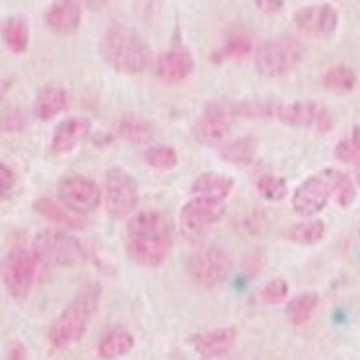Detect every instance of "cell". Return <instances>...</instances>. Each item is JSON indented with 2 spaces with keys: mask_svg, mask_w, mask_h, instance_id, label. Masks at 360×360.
Here are the masks:
<instances>
[{
  "mask_svg": "<svg viewBox=\"0 0 360 360\" xmlns=\"http://www.w3.org/2000/svg\"><path fill=\"white\" fill-rule=\"evenodd\" d=\"M103 201L111 218H127L139 205V185L125 169L113 168L105 174Z\"/></svg>",
  "mask_w": 360,
  "mask_h": 360,
  "instance_id": "obj_7",
  "label": "cell"
},
{
  "mask_svg": "<svg viewBox=\"0 0 360 360\" xmlns=\"http://www.w3.org/2000/svg\"><path fill=\"white\" fill-rule=\"evenodd\" d=\"M326 234V226L321 220H306V222H298L294 224L286 236L288 240L294 243H304V245H314L318 243Z\"/></svg>",
  "mask_w": 360,
  "mask_h": 360,
  "instance_id": "obj_28",
  "label": "cell"
},
{
  "mask_svg": "<svg viewBox=\"0 0 360 360\" xmlns=\"http://www.w3.org/2000/svg\"><path fill=\"white\" fill-rule=\"evenodd\" d=\"M80 2H82L84 6H88L90 10H100L108 4L109 0H80Z\"/></svg>",
  "mask_w": 360,
  "mask_h": 360,
  "instance_id": "obj_39",
  "label": "cell"
},
{
  "mask_svg": "<svg viewBox=\"0 0 360 360\" xmlns=\"http://www.w3.org/2000/svg\"><path fill=\"white\" fill-rule=\"evenodd\" d=\"M351 141H352V144H354V146H356V148L360 150V125H356L354 129H352Z\"/></svg>",
  "mask_w": 360,
  "mask_h": 360,
  "instance_id": "obj_40",
  "label": "cell"
},
{
  "mask_svg": "<svg viewBox=\"0 0 360 360\" xmlns=\"http://www.w3.org/2000/svg\"><path fill=\"white\" fill-rule=\"evenodd\" d=\"M238 105L228 100L210 101L207 108L202 109L201 117L193 127V136L201 144H217L220 143L228 131L234 125V119L238 117Z\"/></svg>",
  "mask_w": 360,
  "mask_h": 360,
  "instance_id": "obj_8",
  "label": "cell"
},
{
  "mask_svg": "<svg viewBox=\"0 0 360 360\" xmlns=\"http://www.w3.org/2000/svg\"><path fill=\"white\" fill-rule=\"evenodd\" d=\"M257 191L261 197H265L269 201H281L286 195V181L285 177L275 176V174H265L257 179Z\"/></svg>",
  "mask_w": 360,
  "mask_h": 360,
  "instance_id": "obj_32",
  "label": "cell"
},
{
  "mask_svg": "<svg viewBox=\"0 0 360 360\" xmlns=\"http://www.w3.org/2000/svg\"><path fill=\"white\" fill-rule=\"evenodd\" d=\"M88 134H90V121L88 119L68 117L65 121H60L57 129H55L51 148H53L55 154H67V152L75 150Z\"/></svg>",
  "mask_w": 360,
  "mask_h": 360,
  "instance_id": "obj_17",
  "label": "cell"
},
{
  "mask_svg": "<svg viewBox=\"0 0 360 360\" xmlns=\"http://www.w3.org/2000/svg\"><path fill=\"white\" fill-rule=\"evenodd\" d=\"M354 168H356V181H359V185H360V162L356 164V166H354Z\"/></svg>",
  "mask_w": 360,
  "mask_h": 360,
  "instance_id": "obj_41",
  "label": "cell"
},
{
  "mask_svg": "<svg viewBox=\"0 0 360 360\" xmlns=\"http://www.w3.org/2000/svg\"><path fill=\"white\" fill-rule=\"evenodd\" d=\"M318 294L316 292H304L300 296H296L288 302L286 306V318L292 326H304L308 323L311 318V314L318 306Z\"/></svg>",
  "mask_w": 360,
  "mask_h": 360,
  "instance_id": "obj_25",
  "label": "cell"
},
{
  "mask_svg": "<svg viewBox=\"0 0 360 360\" xmlns=\"http://www.w3.org/2000/svg\"><path fill=\"white\" fill-rule=\"evenodd\" d=\"M67 101L68 96L63 88H59V86H47V88H43L41 92L37 94L35 115L41 121H49L51 117H55L57 113H60L63 109L67 108Z\"/></svg>",
  "mask_w": 360,
  "mask_h": 360,
  "instance_id": "obj_21",
  "label": "cell"
},
{
  "mask_svg": "<svg viewBox=\"0 0 360 360\" xmlns=\"http://www.w3.org/2000/svg\"><path fill=\"white\" fill-rule=\"evenodd\" d=\"M174 245L169 218L160 210H141L127 224V252L144 267H158Z\"/></svg>",
  "mask_w": 360,
  "mask_h": 360,
  "instance_id": "obj_1",
  "label": "cell"
},
{
  "mask_svg": "<svg viewBox=\"0 0 360 360\" xmlns=\"http://www.w3.org/2000/svg\"><path fill=\"white\" fill-rule=\"evenodd\" d=\"M34 253L43 265L72 267L82 259V245L63 230H41L35 236Z\"/></svg>",
  "mask_w": 360,
  "mask_h": 360,
  "instance_id": "obj_5",
  "label": "cell"
},
{
  "mask_svg": "<svg viewBox=\"0 0 360 360\" xmlns=\"http://www.w3.org/2000/svg\"><path fill=\"white\" fill-rule=\"evenodd\" d=\"M119 133L123 134L129 143L139 144V146H144L154 139V129H152L150 123L136 117V115H127V117L121 119Z\"/></svg>",
  "mask_w": 360,
  "mask_h": 360,
  "instance_id": "obj_26",
  "label": "cell"
},
{
  "mask_svg": "<svg viewBox=\"0 0 360 360\" xmlns=\"http://www.w3.org/2000/svg\"><path fill=\"white\" fill-rule=\"evenodd\" d=\"M255 4H257V8H259L261 12H265V14H276L278 10L283 8L285 0H255Z\"/></svg>",
  "mask_w": 360,
  "mask_h": 360,
  "instance_id": "obj_37",
  "label": "cell"
},
{
  "mask_svg": "<svg viewBox=\"0 0 360 360\" xmlns=\"http://www.w3.org/2000/svg\"><path fill=\"white\" fill-rule=\"evenodd\" d=\"M2 39L12 53H25L30 45V27L24 18L12 16L2 22Z\"/></svg>",
  "mask_w": 360,
  "mask_h": 360,
  "instance_id": "obj_24",
  "label": "cell"
},
{
  "mask_svg": "<svg viewBox=\"0 0 360 360\" xmlns=\"http://www.w3.org/2000/svg\"><path fill=\"white\" fill-rule=\"evenodd\" d=\"M276 115L286 125L302 127V129L316 127L321 133H326V131H329L333 127V119L329 115V111L323 105L314 103V101L286 103L283 108L276 109Z\"/></svg>",
  "mask_w": 360,
  "mask_h": 360,
  "instance_id": "obj_14",
  "label": "cell"
},
{
  "mask_svg": "<svg viewBox=\"0 0 360 360\" xmlns=\"http://www.w3.org/2000/svg\"><path fill=\"white\" fill-rule=\"evenodd\" d=\"M252 53V41H250V37L242 32H238V34L228 35L226 43L217 51V57L220 59H242L245 55H250Z\"/></svg>",
  "mask_w": 360,
  "mask_h": 360,
  "instance_id": "obj_30",
  "label": "cell"
},
{
  "mask_svg": "<svg viewBox=\"0 0 360 360\" xmlns=\"http://www.w3.org/2000/svg\"><path fill=\"white\" fill-rule=\"evenodd\" d=\"M144 160L154 169H172L177 164V154L172 146L162 144V146H152L144 152Z\"/></svg>",
  "mask_w": 360,
  "mask_h": 360,
  "instance_id": "obj_31",
  "label": "cell"
},
{
  "mask_svg": "<svg viewBox=\"0 0 360 360\" xmlns=\"http://www.w3.org/2000/svg\"><path fill=\"white\" fill-rule=\"evenodd\" d=\"M321 84L326 90H331V92H351L356 86V75L351 67L337 65V67L327 68L326 75L321 78Z\"/></svg>",
  "mask_w": 360,
  "mask_h": 360,
  "instance_id": "obj_27",
  "label": "cell"
},
{
  "mask_svg": "<svg viewBox=\"0 0 360 360\" xmlns=\"http://www.w3.org/2000/svg\"><path fill=\"white\" fill-rule=\"evenodd\" d=\"M57 193H59L60 202L78 214L98 209L101 201V191L98 184L82 176L63 177L57 187Z\"/></svg>",
  "mask_w": 360,
  "mask_h": 360,
  "instance_id": "obj_12",
  "label": "cell"
},
{
  "mask_svg": "<svg viewBox=\"0 0 360 360\" xmlns=\"http://www.w3.org/2000/svg\"><path fill=\"white\" fill-rule=\"evenodd\" d=\"M100 53L109 67L123 75H141L154 67L150 45L136 30L125 24H111L103 32Z\"/></svg>",
  "mask_w": 360,
  "mask_h": 360,
  "instance_id": "obj_2",
  "label": "cell"
},
{
  "mask_svg": "<svg viewBox=\"0 0 360 360\" xmlns=\"http://www.w3.org/2000/svg\"><path fill=\"white\" fill-rule=\"evenodd\" d=\"M27 125V115L24 109H10L2 115V131L6 133H18Z\"/></svg>",
  "mask_w": 360,
  "mask_h": 360,
  "instance_id": "obj_34",
  "label": "cell"
},
{
  "mask_svg": "<svg viewBox=\"0 0 360 360\" xmlns=\"http://www.w3.org/2000/svg\"><path fill=\"white\" fill-rule=\"evenodd\" d=\"M14 184H16V176H14V172H12L8 166L0 164V193H2V197L12 191Z\"/></svg>",
  "mask_w": 360,
  "mask_h": 360,
  "instance_id": "obj_36",
  "label": "cell"
},
{
  "mask_svg": "<svg viewBox=\"0 0 360 360\" xmlns=\"http://www.w3.org/2000/svg\"><path fill=\"white\" fill-rule=\"evenodd\" d=\"M134 347V337L127 329H115L101 339L98 347V354L103 360H115L125 356L127 352Z\"/></svg>",
  "mask_w": 360,
  "mask_h": 360,
  "instance_id": "obj_23",
  "label": "cell"
},
{
  "mask_svg": "<svg viewBox=\"0 0 360 360\" xmlns=\"http://www.w3.org/2000/svg\"><path fill=\"white\" fill-rule=\"evenodd\" d=\"M333 195L331 179L326 172H321L318 176L308 177L304 184L294 191L292 195V209L300 217H314L319 210H323L329 199Z\"/></svg>",
  "mask_w": 360,
  "mask_h": 360,
  "instance_id": "obj_11",
  "label": "cell"
},
{
  "mask_svg": "<svg viewBox=\"0 0 360 360\" xmlns=\"http://www.w3.org/2000/svg\"><path fill=\"white\" fill-rule=\"evenodd\" d=\"M335 156L343 162H352L354 166L360 162V150L352 144V141H341L337 144Z\"/></svg>",
  "mask_w": 360,
  "mask_h": 360,
  "instance_id": "obj_35",
  "label": "cell"
},
{
  "mask_svg": "<svg viewBox=\"0 0 360 360\" xmlns=\"http://www.w3.org/2000/svg\"><path fill=\"white\" fill-rule=\"evenodd\" d=\"M220 217H222V207L218 202H209L195 197L189 202H185L179 212V230L185 240L199 242Z\"/></svg>",
  "mask_w": 360,
  "mask_h": 360,
  "instance_id": "obj_10",
  "label": "cell"
},
{
  "mask_svg": "<svg viewBox=\"0 0 360 360\" xmlns=\"http://www.w3.org/2000/svg\"><path fill=\"white\" fill-rule=\"evenodd\" d=\"M82 20L80 0H53L45 10V25L59 35L75 34Z\"/></svg>",
  "mask_w": 360,
  "mask_h": 360,
  "instance_id": "obj_16",
  "label": "cell"
},
{
  "mask_svg": "<svg viewBox=\"0 0 360 360\" xmlns=\"http://www.w3.org/2000/svg\"><path fill=\"white\" fill-rule=\"evenodd\" d=\"M255 152H257V141L253 136H242L238 141L220 146V158L228 162V164H234V166H248L253 158H255Z\"/></svg>",
  "mask_w": 360,
  "mask_h": 360,
  "instance_id": "obj_22",
  "label": "cell"
},
{
  "mask_svg": "<svg viewBox=\"0 0 360 360\" xmlns=\"http://www.w3.org/2000/svg\"><path fill=\"white\" fill-rule=\"evenodd\" d=\"M304 59V47L296 37L278 35L261 43L255 51V68L267 78H281L292 72Z\"/></svg>",
  "mask_w": 360,
  "mask_h": 360,
  "instance_id": "obj_4",
  "label": "cell"
},
{
  "mask_svg": "<svg viewBox=\"0 0 360 360\" xmlns=\"http://www.w3.org/2000/svg\"><path fill=\"white\" fill-rule=\"evenodd\" d=\"M234 181L228 176L217 174V172H207L197 177L191 185V193L197 199H205L209 202H220L228 197V193L232 191Z\"/></svg>",
  "mask_w": 360,
  "mask_h": 360,
  "instance_id": "obj_19",
  "label": "cell"
},
{
  "mask_svg": "<svg viewBox=\"0 0 360 360\" xmlns=\"http://www.w3.org/2000/svg\"><path fill=\"white\" fill-rule=\"evenodd\" d=\"M4 360H27V351L22 343H12Z\"/></svg>",
  "mask_w": 360,
  "mask_h": 360,
  "instance_id": "obj_38",
  "label": "cell"
},
{
  "mask_svg": "<svg viewBox=\"0 0 360 360\" xmlns=\"http://www.w3.org/2000/svg\"><path fill=\"white\" fill-rule=\"evenodd\" d=\"M37 257L34 252H27L24 248H14L6 255L2 263V278L4 286L14 298H25L35 281V269H37Z\"/></svg>",
  "mask_w": 360,
  "mask_h": 360,
  "instance_id": "obj_9",
  "label": "cell"
},
{
  "mask_svg": "<svg viewBox=\"0 0 360 360\" xmlns=\"http://www.w3.org/2000/svg\"><path fill=\"white\" fill-rule=\"evenodd\" d=\"M100 296V285L90 283V285L82 286L76 292L75 298L68 302L67 308L60 311L59 318L53 321L49 329L51 343L59 349L78 343L88 331V326H90L94 314L98 310Z\"/></svg>",
  "mask_w": 360,
  "mask_h": 360,
  "instance_id": "obj_3",
  "label": "cell"
},
{
  "mask_svg": "<svg viewBox=\"0 0 360 360\" xmlns=\"http://www.w3.org/2000/svg\"><path fill=\"white\" fill-rule=\"evenodd\" d=\"M294 25L308 37H329L339 25V12L331 4H311L294 12Z\"/></svg>",
  "mask_w": 360,
  "mask_h": 360,
  "instance_id": "obj_13",
  "label": "cell"
},
{
  "mask_svg": "<svg viewBox=\"0 0 360 360\" xmlns=\"http://www.w3.org/2000/svg\"><path fill=\"white\" fill-rule=\"evenodd\" d=\"M34 209L37 214H41L45 220H49L53 224H60V226L72 228V230H80L86 226V220L78 212L68 209L67 205H59L51 199H37L34 202Z\"/></svg>",
  "mask_w": 360,
  "mask_h": 360,
  "instance_id": "obj_20",
  "label": "cell"
},
{
  "mask_svg": "<svg viewBox=\"0 0 360 360\" xmlns=\"http://www.w3.org/2000/svg\"><path fill=\"white\" fill-rule=\"evenodd\" d=\"M236 337H238V331L234 327H222V329H212V331L197 335L193 339V345L201 359L210 360L230 351L232 345L236 343Z\"/></svg>",
  "mask_w": 360,
  "mask_h": 360,
  "instance_id": "obj_18",
  "label": "cell"
},
{
  "mask_svg": "<svg viewBox=\"0 0 360 360\" xmlns=\"http://www.w3.org/2000/svg\"><path fill=\"white\" fill-rule=\"evenodd\" d=\"M288 296V283L285 278H273L261 290V298L267 304H281Z\"/></svg>",
  "mask_w": 360,
  "mask_h": 360,
  "instance_id": "obj_33",
  "label": "cell"
},
{
  "mask_svg": "<svg viewBox=\"0 0 360 360\" xmlns=\"http://www.w3.org/2000/svg\"><path fill=\"white\" fill-rule=\"evenodd\" d=\"M327 176L331 179V187H333V197L339 207H349L354 201V185H352L351 177H347L343 172L337 169H327Z\"/></svg>",
  "mask_w": 360,
  "mask_h": 360,
  "instance_id": "obj_29",
  "label": "cell"
},
{
  "mask_svg": "<svg viewBox=\"0 0 360 360\" xmlns=\"http://www.w3.org/2000/svg\"><path fill=\"white\" fill-rule=\"evenodd\" d=\"M193 65L195 63H193L191 53L181 45H176L172 49L164 51L162 55H158V59L154 60V75L158 76L162 82L176 84L191 75Z\"/></svg>",
  "mask_w": 360,
  "mask_h": 360,
  "instance_id": "obj_15",
  "label": "cell"
},
{
  "mask_svg": "<svg viewBox=\"0 0 360 360\" xmlns=\"http://www.w3.org/2000/svg\"><path fill=\"white\" fill-rule=\"evenodd\" d=\"M232 271V259L222 248L207 245L189 255L187 259V273L197 285L205 288H214L226 281Z\"/></svg>",
  "mask_w": 360,
  "mask_h": 360,
  "instance_id": "obj_6",
  "label": "cell"
}]
</instances>
